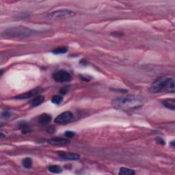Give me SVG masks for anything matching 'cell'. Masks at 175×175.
Returning <instances> with one entry per match:
<instances>
[{
    "instance_id": "1",
    "label": "cell",
    "mask_w": 175,
    "mask_h": 175,
    "mask_svg": "<svg viewBox=\"0 0 175 175\" xmlns=\"http://www.w3.org/2000/svg\"><path fill=\"white\" fill-rule=\"evenodd\" d=\"M112 105L116 110L130 112L141 108L144 105V101L141 97L131 95L114 99L112 102Z\"/></svg>"
},
{
    "instance_id": "2",
    "label": "cell",
    "mask_w": 175,
    "mask_h": 175,
    "mask_svg": "<svg viewBox=\"0 0 175 175\" xmlns=\"http://www.w3.org/2000/svg\"><path fill=\"white\" fill-rule=\"evenodd\" d=\"M174 86V78H166L157 79L152 83L151 87L149 88V91L152 93L157 94L162 92H168L170 93H174L175 90Z\"/></svg>"
},
{
    "instance_id": "3",
    "label": "cell",
    "mask_w": 175,
    "mask_h": 175,
    "mask_svg": "<svg viewBox=\"0 0 175 175\" xmlns=\"http://www.w3.org/2000/svg\"><path fill=\"white\" fill-rule=\"evenodd\" d=\"M5 36L10 38H28L37 34L38 32L29 27L19 26L8 28L3 32Z\"/></svg>"
},
{
    "instance_id": "4",
    "label": "cell",
    "mask_w": 175,
    "mask_h": 175,
    "mask_svg": "<svg viewBox=\"0 0 175 175\" xmlns=\"http://www.w3.org/2000/svg\"><path fill=\"white\" fill-rule=\"evenodd\" d=\"M75 13L73 10L68 9H62L55 10L49 13L48 16L52 20H64L73 17Z\"/></svg>"
},
{
    "instance_id": "5",
    "label": "cell",
    "mask_w": 175,
    "mask_h": 175,
    "mask_svg": "<svg viewBox=\"0 0 175 175\" xmlns=\"http://www.w3.org/2000/svg\"><path fill=\"white\" fill-rule=\"evenodd\" d=\"M52 77L57 82H67L71 79V74L65 70H59L55 72Z\"/></svg>"
},
{
    "instance_id": "6",
    "label": "cell",
    "mask_w": 175,
    "mask_h": 175,
    "mask_svg": "<svg viewBox=\"0 0 175 175\" xmlns=\"http://www.w3.org/2000/svg\"><path fill=\"white\" fill-rule=\"evenodd\" d=\"M73 118V114L71 112H65L58 115L55 119V123L60 124H66Z\"/></svg>"
},
{
    "instance_id": "7",
    "label": "cell",
    "mask_w": 175,
    "mask_h": 175,
    "mask_svg": "<svg viewBox=\"0 0 175 175\" xmlns=\"http://www.w3.org/2000/svg\"><path fill=\"white\" fill-rule=\"evenodd\" d=\"M48 143L53 146H65L70 143V140L62 138H55L49 140Z\"/></svg>"
},
{
    "instance_id": "8",
    "label": "cell",
    "mask_w": 175,
    "mask_h": 175,
    "mask_svg": "<svg viewBox=\"0 0 175 175\" xmlns=\"http://www.w3.org/2000/svg\"><path fill=\"white\" fill-rule=\"evenodd\" d=\"M58 155L64 159L76 161L79 159V155L78 154L73 153V152H59Z\"/></svg>"
},
{
    "instance_id": "9",
    "label": "cell",
    "mask_w": 175,
    "mask_h": 175,
    "mask_svg": "<svg viewBox=\"0 0 175 175\" xmlns=\"http://www.w3.org/2000/svg\"><path fill=\"white\" fill-rule=\"evenodd\" d=\"M40 90L39 89H35L34 90H31L30 92H27V93H23L22 94H19V95L16 96L15 97V99H27L32 98V96H34L36 95L39 93Z\"/></svg>"
},
{
    "instance_id": "10",
    "label": "cell",
    "mask_w": 175,
    "mask_h": 175,
    "mask_svg": "<svg viewBox=\"0 0 175 175\" xmlns=\"http://www.w3.org/2000/svg\"><path fill=\"white\" fill-rule=\"evenodd\" d=\"M44 100V97L43 95H37L34 97V99L30 102V105L32 107H37L40 105L41 103H43Z\"/></svg>"
},
{
    "instance_id": "11",
    "label": "cell",
    "mask_w": 175,
    "mask_h": 175,
    "mask_svg": "<svg viewBox=\"0 0 175 175\" xmlns=\"http://www.w3.org/2000/svg\"><path fill=\"white\" fill-rule=\"evenodd\" d=\"M163 105L169 110L174 111L175 110V100L174 99H168L163 101Z\"/></svg>"
},
{
    "instance_id": "12",
    "label": "cell",
    "mask_w": 175,
    "mask_h": 175,
    "mask_svg": "<svg viewBox=\"0 0 175 175\" xmlns=\"http://www.w3.org/2000/svg\"><path fill=\"white\" fill-rule=\"evenodd\" d=\"M38 121H39V123L41 124L46 125V124H48L51 122V116L49 114H43L40 116Z\"/></svg>"
},
{
    "instance_id": "13",
    "label": "cell",
    "mask_w": 175,
    "mask_h": 175,
    "mask_svg": "<svg viewBox=\"0 0 175 175\" xmlns=\"http://www.w3.org/2000/svg\"><path fill=\"white\" fill-rule=\"evenodd\" d=\"M118 174H121V175H133V174H135V172H134V170H131V169H130V168H125V167H122L120 168V170H119Z\"/></svg>"
},
{
    "instance_id": "14",
    "label": "cell",
    "mask_w": 175,
    "mask_h": 175,
    "mask_svg": "<svg viewBox=\"0 0 175 175\" xmlns=\"http://www.w3.org/2000/svg\"><path fill=\"white\" fill-rule=\"evenodd\" d=\"M48 170L49 172H51L52 173L54 174H59L62 172V168H60V166H56V165H53V166H50L48 168Z\"/></svg>"
},
{
    "instance_id": "15",
    "label": "cell",
    "mask_w": 175,
    "mask_h": 175,
    "mask_svg": "<svg viewBox=\"0 0 175 175\" xmlns=\"http://www.w3.org/2000/svg\"><path fill=\"white\" fill-rule=\"evenodd\" d=\"M22 165H23L25 168L30 169L32 166V160L31 159V158L30 157L25 158L23 160V162H22Z\"/></svg>"
},
{
    "instance_id": "16",
    "label": "cell",
    "mask_w": 175,
    "mask_h": 175,
    "mask_svg": "<svg viewBox=\"0 0 175 175\" xmlns=\"http://www.w3.org/2000/svg\"><path fill=\"white\" fill-rule=\"evenodd\" d=\"M68 51V48L67 47H58V48L55 49L54 51H53V53L54 54H64L67 53Z\"/></svg>"
},
{
    "instance_id": "17",
    "label": "cell",
    "mask_w": 175,
    "mask_h": 175,
    "mask_svg": "<svg viewBox=\"0 0 175 175\" xmlns=\"http://www.w3.org/2000/svg\"><path fill=\"white\" fill-rule=\"evenodd\" d=\"M63 101V97L60 95H55L52 97L51 102L54 104H60Z\"/></svg>"
},
{
    "instance_id": "18",
    "label": "cell",
    "mask_w": 175,
    "mask_h": 175,
    "mask_svg": "<svg viewBox=\"0 0 175 175\" xmlns=\"http://www.w3.org/2000/svg\"><path fill=\"white\" fill-rule=\"evenodd\" d=\"M19 127H20V129H21V131L23 133H27L31 131V129H30L28 124L26 123H21Z\"/></svg>"
},
{
    "instance_id": "19",
    "label": "cell",
    "mask_w": 175,
    "mask_h": 175,
    "mask_svg": "<svg viewBox=\"0 0 175 175\" xmlns=\"http://www.w3.org/2000/svg\"><path fill=\"white\" fill-rule=\"evenodd\" d=\"M11 116V113L10 112H8V111H4L2 113V118H5V119H8Z\"/></svg>"
},
{
    "instance_id": "20",
    "label": "cell",
    "mask_w": 175,
    "mask_h": 175,
    "mask_svg": "<svg viewBox=\"0 0 175 175\" xmlns=\"http://www.w3.org/2000/svg\"><path fill=\"white\" fill-rule=\"evenodd\" d=\"M65 135L66 138H71L74 137L75 135V133L73 131H67L65 133Z\"/></svg>"
},
{
    "instance_id": "21",
    "label": "cell",
    "mask_w": 175,
    "mask_h": 175,
    "mask_svg": "<svg viewBox=\"0 0 175 175\" xmlns=\"http://www.w3.org/2000/svg\"><path fill=\"white\" fill-rule=\"evenodd\" d=\"M68 90V86H65L61 88V90H60V93L62 94H65L67 93V92Z\"/></svg>"
},
{
    "instance_id": "22",
    "label": "cell",
    "mask_w": 175,
    "mask_h": 175,
    "mask_svg": "<svg viewBox=\"0 0 175 175\" xmlns=\"http://www.w3.org/2000/svg\"><path fill=\"white\" fill-rule=\"evenodd\" d=\"M157 142L159 144H162V145H163V144H165V141L163 140L162 138H157Z\"/></svg>"
},
{
    "instance_id": "23",
    "label": "cell",
    "mask_w": 175,
    "mask_h": 175,
    "mask_svg": "<svg viewBox=\"0 0 175 175\" xmlns=\"http://www.w3.org/2000/svg\"><path fill=\"white\" fill-rule=\"evenodd\" d=\"M1 135H2V138L4 137V134H3V133H2V132L1 133Z\"/></svg>"
}]
</instances>
